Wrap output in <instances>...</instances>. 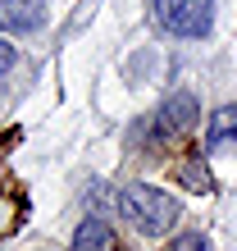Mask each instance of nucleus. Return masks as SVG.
I'll return each instance as SVG.
<instances>
[{
    "label": "nucleus",
    "mask_w": 237,
    "mask_h": 251,
    "mask_svg": "<svg viewBox=\"0 0 237 251\" xmlns=\"http://www.w3.org/2000/svg\"><path fill=\"white\" fill-rule=\"evenodd\" d=\"M118 215H123L137 233H146V238H160V233L173 228L178 201L169 197V192L151 187V183H132V187L118 192Z\"/></svg>",
    "instance_id": "obj_1"
},
{
    "label": "nucleus",
    "mask_w": 237,
    "mask_h": 251,
    "mask_svg": "<svg viewBox=\"0 0 237 251\" xmlns=\"http://www.w3.org/2000/svg\"><path fill=\"white\" fill-rule=\"evenodd\" d=\"M155 23L173 37H205L214 23V0H155Z\"/></svg>",
    "instance_id": "obj_2"
},
{
    "label": "nucleus",
    "mask_w": 237,
    "mask_h": 251,
    "mask_svg": "<svg viewBox=\"0 0 237 251\" xmlns=\"http://www.w3.org/2000/svg\"><path fill=\"white\" fill-rule=\"evenodd\" d=\"M196 114H201V100L191 96V92H178V96H169L165 105H160V114H155V137L165 142V137H178V132H187Z\"/></svg>",
    "instance_id": "obj_3"
},
{
    "label": "nucleus",
    "mask_w": 237,
    "mask_h": 251,
    "mask_svg": "<svg viewBox=\"0 0 237 251\" xmlns=\"http://www.w3.org/2000/svg\"><path fill=\"white\" fill-rule=\"evenodd\" d=\"M205 146H210V155H237V105H224L210 114Z\"/></svg>",
    "instance_id": "obj_4"
},
{
    "label": "nucleus",
    "mask_w": 237,
    "mask_h": 251,
    "mask_svg": "<svg viewBox=\"0 0 237 251\" xmlns=\"http://www.w3.org/2000/svg\"><path fill=\"white\" fill-rule=\"evenodd\" d=\"M0 27L5 32H32V27H41V0H0Z\"/></svg>",
    "instance_id": "obj_5"
},
{
    "label": "nucleus",
    "mask_w": 237,
    "mask_h": 251,
    "mask_svg": "<svg viewBox=\"0 0 237 251\" xmlns=\"http://www.w3.org/2000/svg\"><path fill=\"white\" fill-rule=\"evenodd\" d=\"M73 251H114V228L105 219H82L78 233H73Z\"/></svg>",
    "instance_id": "obj_6"
},
{
    "label": "nucleus",
    "mask_w": 237,
    "mask_h": 251,
    "mask_svg": "<svg viewBox=\"0 0 237 251\" xmlns=\"http://www.w3.org/2000/svg\"><path fill=\"white\" fill-rule=\"evenodd\" d=\"M183 183H187V187H196V192H210V187H214L210 169H205L201 160H187V165H183Z\"/></svg>",
    "instance_id": "obj_7"
},
{
    "label": "nucleus",
    "mask_w": 237,
    "mask_h": 251,
    "mask_svg": "<svg viewBox=\"0 0 237 251\" xmlns=\"http://www.w3.org/2000/svg\"><path fill=\"white\" fill-rule=\"evenodd\" d=\"M169 251H210V238H205V233H183V238H173V247Z\"/></svg>",
    "instance_id": "obj_8"
},
{
    "label": "nucleus",
    "mask_w": 237,
    "mask_h": 251,
    "mask_svg": "<svg viewBox=\"0 0 237 251\" xmlns=\"http://www.w3.org/2000/svg\"><path fill=\"white\" fill-rule=\"evenodd\" d=\"M14 60H19V55H14V46H5V41H0V73H9Z\"/></svg>",
    "instance_id": "obj_9"
}]
</instances>
